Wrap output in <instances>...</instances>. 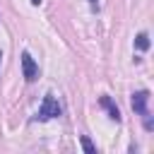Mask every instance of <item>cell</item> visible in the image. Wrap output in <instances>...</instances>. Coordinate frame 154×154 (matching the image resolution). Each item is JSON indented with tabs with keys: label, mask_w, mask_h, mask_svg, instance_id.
Instances as JSON below:
<instances>
[{
	"label": "cell",
	"mask_w": 154,
	"mask_h": 154,
	"mask_svg": "<svg viewBox=\"0 0 154 154\" xmlns=\"http://www.w3.org/2000/svg\"><path fill=\"white\" fill-rule=\"evenodd\" d=\"M58 116H60V103L55 101V96H53V94H46V96H43V101H41V106H38L36 120L46 123V120H51V118H58Z\"/></svg>",
	"instance_id": "cell-1"
},
{
	"label": "cell",
	"mask_w": 154,
	"mask_h": 154,
	"mask_svg": "<svg viewBox=\"0 0 154 154\" xmlns=\"http://www.w3.org/2000/svg\"><path fill=\"white\" fill-rule=\"evenodd\" d=\"M22 75H24L26 82H36V79H38V65L34 63V58H31L26 51L22 53Z\"/></svg>",
	"instance_id": "cell-2"
},
{
	"label": "cell",
	"mask_w": 154,
	"mask_h": 154,
	"mask_svg": "<svg viewBox=\"0 0 154 154\" xmlns=\"http://www.w3.org/2000/svg\"><path fill=\"white\" fill-rule=\"evenodd\" d=\"M132 111L135 113H140V116H147L149 111H147V103H149V91L147 89H142V91H135L132 94Z\"/></svg>",
	"instance_id": "cell-3"
},
{
	"label": "cell",
	"mask_w": 154,
	"mask_h": 154,
	"mask_svg": "<svg viewBox=\"0 0 154 154\" xmlns=\"http://www.w3.org/2000/svg\"><path fill=\"white\" fill-rule=\"evenodd\" d=\"M99 103H101V106L108 111V118H111V120L120 123V111H118V106L111 101V96H101V99H99Z\"/></svg>",
	"instance_id": "cell-4"
},
{
	"label": "cell",
	"mask_w": 154,
	"mask_h": 154,
	"mask_svg": "<svg viewBox=\"0 0 154 154\" xmlns=\"http://www.w3.org/2000/svg\"><path fill=\"white\" fill-rule=\"evenodd\" d=\"M135 48H137V51H147V48H149V36H147L144 31H140V34L135 36Z\"/></svg>",
	"instance_id": "cell-5"
},
{
	"label": "cell",
	"mask_w": 154,
	"mask_h": 154,
	"mask_svg": "<svg viewBox=\"0 0 154 154\" xmlns=\"http://www.w3.org/2000/svg\"><path fill=\"white\" fill-rule=\"evenodd\" d=\"M79 142H82V149H84L87 154H96V147L91 144V140H89L87 135H82V137H79Z\"/></svg>",
	"instance_id": "cell-6"
},
{
	"label": "cell",
	"mask_w": 154,
	"mask_h": 154,
	"mask_svg": "<svg viewBox=\"0 0 154 154\" xmlns=\"http://www.w3.org/2000/svg\"><path fill=\"white\" fill-rule=\"evenodd\" d=\"M87 2H89V7H91V10H99V0H87Z\"/></svg>",
	"instance_id": "cell-7"
},
{
	"label": "cell",
	"mask_w": 154,
	"mask_h": 154,
	"mask_svg": "<svg viewBox=\"0 0 154 154\" xmlns=\"http://www.w3.org/2000/svg\"><path fill=\"white\" fill-rule=\"evenodd\" d=\"M31 5H36V7H38V5H41V0H31Z\"/></svg>",
	"instance_id": "cell-8"
},
{
	"label": "cell",
	"mask_w": 154,
	"mask_h": 154,
	"mask_svg": "<svg viewBox=\"0 0 154 154\" xmlns=\"http://www.w3.org/2000/svg\"><path fill=\"white\" fill-rule=\"evenodd\" d=\"M0 60H2V51H0Z\"/></svg>",
	"instance_id": "cell-9"
}]
</instances>
